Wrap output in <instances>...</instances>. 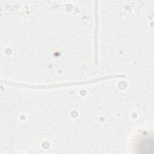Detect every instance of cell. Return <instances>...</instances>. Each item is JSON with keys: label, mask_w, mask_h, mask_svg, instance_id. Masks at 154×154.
I'll return each instance as SVG.
<instances>
[{"label": "cell", "mask_w": 154, "mask_h": 154, "mask_svg": "<svg viewBox=\"0 0 154 154\" xmlns=\"http://www.w3.org/2000/svg\"><path fill=\"white\" fill-rule=\"evenodd\" d=\"M153 140L152 139H146L141 144V149L143 153H150L153 150Z\"/></svg>", "instance_id": "6da1fadb"}]
</instances>
